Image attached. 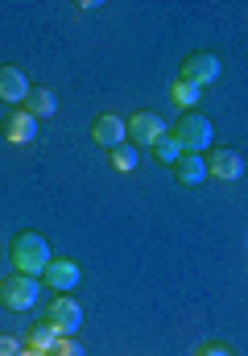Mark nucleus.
Masks as SVG:
<instances>
[{"instance_id": "nucleus-1", "label": "nucleus", "mask_w": 248, "mask_h": 356, "mask_svg": "<svg viewBox=\"0 0 248 356\" xmlns=\"http://www.w3.org/2000/svg\"><path fill=\"white\" fill-rule=\"evenodd\" d=\"M8 261L17 266V273H25V277H42L46 266L54 261V253H50L46 236H38V232H17L13 245H8Z\"/></svg>"}, {"instance_id": "nucleus-2", "label": "nucleus", "mask_w": 248, "mask_h": 356, "mask_svg": "<svg viewBox=\"0 0 248 356\" xmlns=\"http://www.w3.org/2000/svg\"><path fill=\"white\" fill-rule=\"evenodd\" d=\"M170 133H174V141L182 145V154H207L211 141H215V124H211L203 112H182Z\"/></svg>"}, {"instance_id": "nucleus-3", "label": "nucleus", "mask_w": 248, "mask_h": 356, "mask_svg": "<svg viewBox=\"0 0 248 356\" xmlns=\"http://www.w3.org/2000/svg\"><path fill=\"white\" fill-rule=\"evenodd\" d=\"M42 323H50L58 336L75 340V332L83 327V307L71 298V294H54V302L46 307V319H42Z\"/></svg>"}, {"instance_id": "nucleus-4", "label": "nucleus", "mask_w": 248, "mask_h": 356, "mask_svg": "<svg viewBox=\"0 0 248 356\" xmlns=\"http://www.w3.org/2000/svg\"><path fill=\"white\" fill-rule=\"evenodd\" d=\"M38 298H42V277H25V273H13L8 282H4V307L8 311H17V315H25L29 307H38Z\"/></svg>"}, {"instance_id": "nucleus-5", "label": "nucleus", "mask_w": 248, "mask_h": 356, "mask_svg": "<svg viewBox=\"0 0 248 356\" xmlns=\"http://www.w3.org/2000/svg\"><path fill=\"white\" fill-rule=\"evenodd\" d=\"M207 175L220 178V182H236V178H245V154L232 149V145L211 149V154H207Z\"/></svg>"}, {"instance_id": "nucleus-6", "label": "nucleus", "mask_w": 248, "mask_h": 356, "mask_svg": "<svg viewBox=\"0 0 248 356\" xmlns=\"http://www.w3.org/2000/svg\"><path fill=\"white\" fill-rule=\"evenodd\" d=\"M220 71H224V63H220L215 54H207V50H199V54L182 58V79H186V83H195V88L215 83V79H220Z\"/></svg>"}, {"instance_id": "nucleus-7", "label": "nucleus", "mask_w": 248, "mask_h": 356, "mask_svg": "<svg viewBox=\"0 0 248 356\" xmlns=\"http://www.w3.org/2000/svg\"><path fill=\"white\" fill-rule=\"evenodd\" d=\"M162 133H170V129H165V120L158 112H133V116H129V141H133L137 149H141V145H154Z\"/></svg>"}, {"instance_id": "nucleus-8", "label": "nucleus", "mask_w": 248, "mask_h": 356, "mask_svg": "<svg viewBox=\"0 0 248 356\" xmlns=\"http://www.w3.org/2000/svg\"><path fill=\"white\" fill-rule=\"evenodd\" d=\"M124 137H129V120H120V116H112V112H104V116L91 124V141L104 145L108 154H112L116 145H124Z\"/></svg>"}, {"instance_id": "nucleus-9", "label": "nucleus", "mask_w": 248, "mask_h": 356, "mask_svg": "<svg viewBox=\"0 0 248 356\" xmlns=\"http://www.w3.org/2000/svg\"><path fill=\"white\" fill-rule=\"evenodd\" d=\"M42 286L46 290H54V294H67V290H75L79 286V266L75 261H67V257H54L46 273H42Z\"/></svg>"}, {"instance_id": "nucleus-10", "label": "nucleus", "mask_w": 248, "mask_h": 356, "mask_svg": "<svg viewBox=\"0 0 248 356\" xmlns=\"http://www.w3.org/2000/svg\"><path fill=\"white\" fill-rule=\"evenodd\" d=\"M4 141H13V145H29L33 137H38V120L25 112V108H17V112H8V120H4Z\"/></svg>"}, {"instance_id": "nucleus-11", "label": "nucleus", "mask_w": 248, "mask_h": 356, "mask_svg": "<svg viewBox=\"0 0 248 356\" xmlns=\"http://www.w3.org/2000/svg\"><path fill=\"white\" fill-rule=\"evenodd\" d=\"M29 79H25V71L21 67H0V99L4 104H25V95H29Z\"/></svg>"}, {"instance_id": "nucleus-12", "label": "nucleus", "mask_w": 248, "mask_h": 356, "mask_svg": "<svg viewBox=\"0 0 248 356\" xmlns=\"http://www.w3.org/2000/svg\"><path fill=\"white\" fill-rule=\"evenodd\" d=\"M174 178H178L182 186H199V182L207 178V158H203V154H182V158L174 162Z\"/></svg>"}, {"instance_id": "nucleus-13", "label": "nucleus", "mask_w": 248, "mask_h": 356, "mask_svg": "<svg viewBox=\"0 0 248 356\" xmlns=\"http://www.w3.org/2000/svg\"><path fill=\"white\" fill-rule=\"evenodd\" d=\"M25 112L33 116V120H46V116H54L58 112V95L50 88H33L25 95Z\"/></svg>"}, {"instance_id": "nucleus-14", "label": "nucleus", "mask_w": 248, "mask_h": 356, "mask_svg": "<svg viewBox=\"0 0 248 356\" xmlns=\"http://www.w3.org/2000/svg\"><path fill=\"white\" fill-rule=\"evenodd\" d=\"M108 162H112V170L129 175V170H137V166H141V149H137L133 141H124V145H116V149H112V158H108Z\"/></svg>"}, {"instance_id": "nucleus-15", "label": "nucleus", "mask_w": 248, "mask_h": 356, "mask_svg": "<svg viewBox=\"0 0 248 356\" xmlns=\"http://www.w3.org/2000/svg\"><path fill=\"white\" fill-rule=\"evenodd\" d=\"M149 149H154V158H158L162 166H170V170H174V162L182 158V145L174 141V133H162V137H158V141H154Z\"/></svg>"}, {"instance_id": "nucleus-16", "label": "nucleus", "mask_w": 248, "mask_h": 356, "mask_svg": "<svg viewBox=\"0 0 248 356\" xmlns=\"http://www.w3.org/2000/svg\"><path fill=\"white\" fill-rule=\"evenodd\" d=\"M58 340H63V336H58V332H54L50 323H38V327L29 332V340H25V348H38V353H50V348H54Z\"/></svg>"}, {"instance_id": "nucleus-17", "label": "nucleus", "mask_w": 248, "mask_h": 356, "mask_svg": "<svg viewBox=\"0 0 248 356\" xmlns=\"http://www.w3.org/2000/svg\"><path fill=\"white\" fill-rule=\"evenodd\" d=\"M170 95H174V104H178L182 112H195V104H199V95H203V88H195V83L178 79V83L170 88Z\"/></svg>"}, {"instance_id": "nucleus-18", "label": "nucleus", "mask_w": 248, "mask_h": 356, "mask_svg": "<svg viewBox=\"0 0 248 356\" xmlns=\"http://www.w3.org/2000/svg\"><path fill=\"white\" fill-rule=\"evenodd\" d=\"M50 356H87V348H83L79 340H67V336H63V340L50 348Z\"/></svg>"}, {"instance_id": "nucleus-19", "label": "nucleus", "mask_w": 248, "mask_h": 356, "mask_svg": "<svg viewBox=\"0 0 248 356\" xmlns=\"http://www.w3.org/2000/svg\"><path fill=\"white\" fill-rule=\"evenodd\" d=\"M195 356H236V353H232L228 344H203V348H199Z\"/></svg>"}, {"instance_id": "nucleus-20", "label": "nucleus", "mask_w": 248, "mask_h": 356, "mask_svg": "<svg viewBox=\"0 0 248 356\" xmlns=\"http://www.w3.org/2000/svg\"><path fill=\"white\" fill-rule=\"evenodd\" d=\"M0 356H21V340H13V336H0Z\"/></svg>"}, {"instance_id": "nucleus-21", "label": "nucleus", "mask_w": 248, "mask_h": 356, "mask_svg": "<svg viewBox=\"0 0 248 356\" xmlns=\"http://www.w3.org/2000/svg\"><path fill=\"white\" fill-rule=\"evenodd\" d=\"M21 356H50V353H38V348H21Z\"/></svg>"}, {"instance_id": "nucleus-22", "label": "nucleus", "mask_w": 248, "mask_h": 356, "mask_svg": "<svg viewBox=\"0 0 248 356\" xmlns=\"http://www.w3.org/2000/svg\"><path fill=\"white\" fill-rule=\"evenodd\" d=\"M0 298H4V282H0Z\"/></svg>"}, {"instance_id": "nucleus-23", "label": "nucleus", "mask_w": 248, "mask_h": 356, "mask_svg": "<svg viewBox=\"0 0 248 356\" xmlns=\"http://www.w3.org/2000/svg\"><path fill=\"white\" fill-rule=\"evenodd\" d=\"M0 257H4V249H0Z\"/></svg>"}]
</instances>
